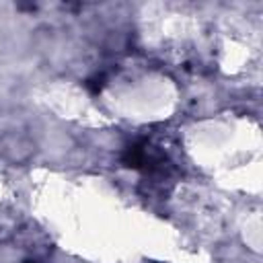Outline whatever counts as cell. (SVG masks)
I'll use <instances>...</instances> for the list:
<instances>
[{
	"label": "cell",
	"mask_w": 263,
	"mask_h": 263,
	"mask_svg": "<svg viewBox=\"0 0 263 263\" xmlns=\"http://www.w3.org/2000/svg\"><path fill=\"white\" fill-rule=\"evenodd\" d=\"M121 162L127 166V168H134V171H142V173H156V171H164V158L154 152L150 148L148 142L140 140V142H134L129 144L123 154H121Z\"/></svg>",
	"instance_id": "6da1fadb"
},
{
	"label": "cell",
	"mask_w": 263,
	"mask_h": 263,
	"mask_svg": "<svg viewBox=\"0 0 263 263\" xmlns=\"http://www.w3.org/2000/svg\"><path fill=\"white\" fill-rule=\"evenodd\" d=\"M86 88H88L92 95H99L101 88H103V78H101V76H95V78L86 80Z\"/></svg>",
	"instance_id": "7a4b0ae2"
},
{
	"label": "cell",
	"mask_w": 263,
	"mask_h": 263,
	"mask_svg": "<svg viewBox=\"0 0 263 263\" xmlns=\"http://www.w3.org/2000/svg\"><path fill=\"white\" fill-rule=\"evenodd\" d=\"M25 263H35V261H25Z\"/></svg>",
	"instance_id": "3957f363"
}]
</instances>
